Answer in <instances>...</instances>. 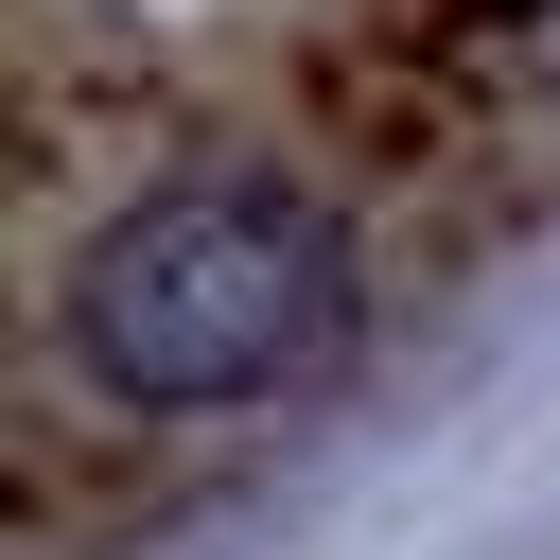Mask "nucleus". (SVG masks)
Listing matches in <instances>:
<instances>
[{"instance_id": "f257e3e1", "label": "nucleus", "mask_w": 560, "mask_h": 560, "mask_svg": "<svg viewBox=\"0 0 560 560\" xmlns=\"http://www.w3.org/2000/svg\"><path fill=\"white\" fill-rule=\"evenodd\" d=\"M560 245V0H18V420H280L402 298Z\"/></svg>"}]
</instances>
